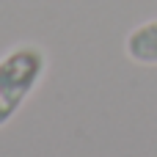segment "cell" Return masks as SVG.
Masks as SVG:
<instances>
[{
  "instance_id": "2",
  "label": "cell",
  "mask_w": 157,
  "mask_h": 157,
  "mask_svg": "<svg viewBox=\"0 0 157 157\" xmlns=\"http://www.w3.org/2000/svg\"><path fill=\"white\" fill-rule=\"evenodd\" d=\"M124 52L132 63L157 66V17L135 25L124 39Z\"/></svg>"
},
{
  "instance_id": "1",
  "label": "cell",
  "mask_w": 157,
  "mask_h": 157,
  "mask_svg": "<svg viewBox=\"0 0 157 157\" xmlns=\"http://www.w3.org/2000/svg\"><path fill=\"white\" fill-rule=\"evenodd\" d=\"M47 75V52L39 44H17L0 55V130L22 110Z\"/></svg>"
}]
</instances>
